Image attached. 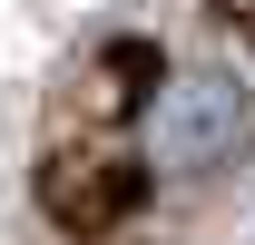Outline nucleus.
Segmentation results:
<instances>
[{"mask_svg": "<svg viewBox=\"0 0 255 245\" xmlns=\"http://www.w3.org/2000/svg\"><path fill=\"white\" fill-rule=\"evenodd\" d=\"M255 147V79L226 59H177L147 79L137 98V157H147V177L196 196V186H226L246 167Z\"/></svg>", "mask_w": 255, "mask_h": 245, "instance_id": "obj_1", "label": "nucleus"}]
</instances>
